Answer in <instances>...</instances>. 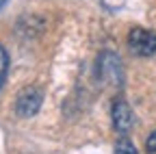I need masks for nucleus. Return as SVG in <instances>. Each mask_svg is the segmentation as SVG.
Here are the masks:
<instances>
[{
	"label": "nucleus",
	"mask_w": 156,
	"mask_h": 154,
	"mask_svg": "<svg viewBox=\"0 0 156 154\" xmlns=\"http://www.w3.org/2000/svg\"><path fill=\"white\" fill-rule=\"evenodd\" d=\"M145 148H147V152H152V154H156V130L147 137V141H145Z\"/></svg>",
	"instance_id": "nucleus-6"
},
{
	"label": "nucleus",
	"mask_w": 156,
	"mask_h": 154,
	"mask_svg": "<svg viewBox=\"0 0 156 154\" xmlns=\"http://www.w3.org/2000/svg\"><path fill=\"white\" fill-rule=\"evenodd\" d=\"M134 124V115H132V109L126 100H117L113 104V128L119 132V134H126Z\"/></svg>",
	"instance_id": "nucleus-3"
},
{
	"label": "nucleus",
	"mask_w": 156,
	"mask_h": 154,
	"mask_svg": "<svg viewBox=\"0 0 156 154\" xmlns=\"http://www.w3.org/2000/svg\"><path fill=\"white\" fill-rule=\"evenodd\" d=\"M128 48L136 56H154L156 54V33L134 26L128 33Z\"/></svg>",
	"instance_id": "nucleus-1"
},
{
	"label": "nucleus",
	"mask_w": 156,
	"mask_h": 154,
	"mask_svg": "<svg viewBox=\"0 0 156 154\" xmlns=\"http://www.w3.org/2000/svg\"><path fill=\"white\" fill-rule=\"evenodd\" d=\"M44 102V93L37 87H24L15 98V113L20 117H33L39 113Z\"/></svg>",
	"instance_id": "nucleus-2"
},
{
	"label": "nucleus",
	"mask_w": 156,
	"mask_h": 154,
	"mask_svg": "<svg viewBox=\"0 0 156 154\" xmlns=\"http://www.w3.org/2000/svg\"><path fill=\"white\" fill-rule=\"evenodd\" d=\"M115 154H139V152H136L134 143H132L130 139H126L124 134H122L119 141L115 143Z\"/></svg>",
	"instance_id": "nucleus-4"
},
{
	"label": "nucleus",
	"mask_w": 156,
	"mask_h": 154,
	"mask_svg": "<svg viewBox=\"0 0 156 154\" xmlns=\"http://www.w3.org/2000/svg\"><path fill=\"white\" fill-rule=\"evenodd\" d=\"M5 2H7V0H0V9H2V7H5Z\"/></svg>",
	"instance_id": "nucleus-7"
},
{
	"label": "nucleus",
	"mask_w": 156,
	"mask_h": 154,
	"mask_svg": "<svg viewBox=\"0 0 156 154\" xmlns=\"http://www.w3.org/2000/svg\"><path fill=\"white\" fill-rule=\"evenodd\" d=\"M7 72H9V54H7V50L2 46H0V89H2V85H5Z\"/></svg>",
	"instance_id": "nucleus-5"
}]
</instances>
